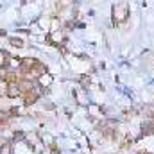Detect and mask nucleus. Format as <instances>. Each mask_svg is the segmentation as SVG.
I'll use <instances>...</instances> for the list:
<instances>
[{
    "label": "nucleus",
    "instance_id": "7ed1b4c3",
    "mask_svg": "<svg viewBox=\"0 0 154 154\" xmlns=\"http://www.w3.org/2000/svg\"><path fill=\"white\" fill-rule=\"evenodd\" d=\"M11 43H13L14 47H22V39H13Z\"/></svg>",
    "mask_w": 154,
    "mask_h": 154
},
{
    "label": "nucleus",
    "instance_id": "f257e3e1",
    "mask_svg": "<svg viewBox=\"0 0 154 154\" xmlns=\"http://www.w3.org/2000/svg\"><path fill=\"white\" fill-rule=\"evenodd\" d=\"M116 16H118L120 22L125 20V16H127V5H125V4H118V5H115V18Z\"/></svg>",
    "mask_w": 154,
    "mask_h": 154
},
{
    "label": "nucleus",
    "instance_id": "20e7f679",
    "mask_svg": "<svg viewBox=\"0 0 154 154\" xmlns=\"http://www.w3.org/2000/svg\"><path fill=\"white\" fill-rule=\"evenodd\" d=\"M81 82H82V86H88V84H90V79H88V77H82Z\"/></svg>",
    "mask_w": 154,
    "mask_h": 154
},
{
    "label": "nucleus",
    "instance_id": "f03ea898",
    "mask_svg": "<svg viewBox=\"0 0 154 154\" xmlns=\"http://www.w3.org/2000/svg\"><path fill=\"white\" fill-rule=\"evenodd\" d=\"M143 113L147 115V118H154V106H145Z\"/></svg>",
    "mask_w": 154,
    "mask_h": 154
}]
</instances>
